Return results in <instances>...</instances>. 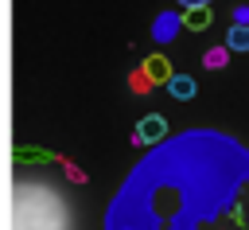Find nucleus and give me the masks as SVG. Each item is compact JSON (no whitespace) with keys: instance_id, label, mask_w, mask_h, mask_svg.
Returning <instances> with one entry per match:
<instances>
[{"instance_id":"5","label":"nucleus","mask_w":249,"mask_h":230,"mask_svg":"<svg viewBox=\"0 0 249 230\" xmlns=\"http://www.w3.org/2000/svg\"><path fill=\"white\" fill-rule=\"evenodd\" d=\"M210 19H214L210 4H195V8H183V27H187V31H206V27H210Z\"/></svg>"},{"instance_id":"10","label":"nucleus","mask_w":249,"mask_h":230,"mask_svg":"<svg viewBox=\"0 0 249 230\" xmlns=\"http://www.w3.org/2000/svg\"><path fill=\"white\" fill-rule=\"evenodd\" d=\"M233 23H249V8H237L233 12Z\"/></svg>"},{"instance_id":"2","label":"nucleus","mask_w":249,"mask_h":230,"mask_svg":"<svg viewBox=\"0 0 249 230\" xmlns=\"http://www.w3.org/2000/svg\"><path fill=\"white\" fill-rule=\"evenodd\" d=\"M12 230H74L66 195L58 187L43 183V179L16 183V195H12Z\"/></svg>"},{"instance_id":"8","label":"nucleus","mask_w":249,"mask_h":230,"mask_svg":"<svg viewBox=\"0 0 249 230\" xmlns=\"http://www.w3.org/2000/svg\"><path fill=\"white\" fill-rule=\"evenodd\" d=\"M226 47L230 51H249V23H233L230 35H226Z\"/></svg>"},{"instance_id":"6","label":"nucleus","mask_w":249,"mask_h":230,"mask_svg":"<svg viewBox=\"0 0 249 230\" xmlns=\"http://www.w3.org/2000/svg\"><path fill=\"white\" fill-rule=\"evenodd\" d=\"M163 86H167V94H171L175 101H191V97H195V90H198L191 74H171V78H167Z\"/></svg>"},{"instance_id":"4","label":"nucleus","mask_w":249,"mask_h":230,"mask_svg":"<svg viewBox=\"0 0 249 230\" xmlns=\"http://www.w3.org/2000/svg\"><path fill=\"white\" fill-rule=\"evenodd\" d=\"M167 136V121L160 117V113H148L140 125H136V133H132V144L136 148H152L156 140H163Z\"/></svg>"},{"instance_id":"1","label":"nucleus","mask_w":249,"mask_h":230,"mask_svg":"<svg viewBox=\"0 0 249 230\" xmlns=\"http://www.w3.org/2000/svg\"><path fill=\"white\" fill-rule=\"evenodd\" d=\"M105 230H249V144L222 129L156 140L109 199Z\"/></svg>"},{"instance_id":"11","label":"nucleus","mask_w":249,"mask_h":230,"mask_svg":"<svg viewBox=\"0 0 249 230\" xmlns=\"http://www.w3.org/2000/svg\"><path fill=\"white\" fill-rule=\"evenodd\" d=\"M179 8H195V4H214V0H175Z\"/></svg>"},{"instance_id":"7","label":"nucleus","mask_w":249,"mask_h":230,"mask_svg":"<svg viewBox=\"0 0 249 230\" xmlns=\"http://www.w3.org/2000/svg\"><path fill=\"white\" fill-rule=\"evenodd\" d=\"M179 27H183V16L163 12V16L156 19V27H152V31H156V39H160V43H167V39H175V31H179Z\"/></svg>"},{"instance_id":"9","label":"nucleus","mask_w":249,"mask_h":230,"mask_svg":"<svg viewBox=\"0 0 249 230\" xmlns=\"http://www.w3.org/2000/svg\"><path fill=\"white\" fill-rule=\"evenodd\" d=\"M226 58H230V47H210V51L202 55V62H206L210 70H222V66H226Z\"/></svg>"},{"instance_id":"3","label":"nucleus","mask_w":249,"mask_h":230,"mask_svg":"<svg viewBox=\"0 0 249 230\" xmlns=\"http://www.w3.org/2000/svg\"><path fill=\"white\" fill-rule=\"evenodd\" d=\"M167 78H171V62H167L163 55H152V58L140 62V70H136L128 82H132V90L144 94V90H152V86H160V82H167Z\"/></svg>"}]
</instances>
